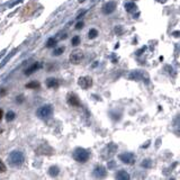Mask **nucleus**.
Returning a JSON list of instances; mask_svg holds the SVG:
<instances>
[{
    "label": "nucleus",
    "mask_w": 180,
    "mask_h": 180,
    "mask_svg": "<svg viewBox=\"0 0 180 180\" xmlns=\"http://www.w3.org/2000/svg\"><path fill=\"white\" fill-rule=\"evenodd\" d=\"M8 162L12 167H20L25 162V157L20 151H12L8 157Z\"/></svg>",
    "instance_id": "nucleus-1"
},
{
    "label": "nucleus",
    "mask_w": 180,
    "mask_h": 180,
    "mask_svg": "<svg viewBox=\"0 0 180 180\" xmlns=\"http://www.w3.org/2000/svg\"><path fill=\"white\" fill-rule=\"evenodd\" d=\"M72 157L75 161H78L80 163H84L88 161L89 159V152L87 150H84L82 147H77L72 153Z\"/></svg>",
    "instance_id": "nucleus-2"
},
{
    "label": "nucleus",
    "mask_w": 180,
    "mask_h": 180,
    "mask_svg": "<svg viewBox=\"0 0 180 180\" xmlns=\"http://www.w3.org/2000/svg\"><path fill=\"white\" fill-rule=\"evenodd\" d=\"M36 115L42 119H47L53 115V107L51 105H44V106L39 107L38 110L36 112Z\"/></svg>",
    "instance_id": "nucleus-3"
},
{
    "label": "nucleus",
    "mask_w": 180,
    "mask_h": 180,
    "mask_svg": "<svg viewBox=\"0 0 180 180\" xmlns=\"http://www.w3.org/2000/svg\"><path fill=\"white\" fill-rule=\"evenodd\" d=\"M83 53L81 52L80 50H74L73 52H71L70 54V62L72 64H80L82 60H83Z\"/></svg>",
    "instance_id": "nucleus-4"
},
{
    "label": "nucleus",
    "mask_w": 180,
    "mask_h": 180,
    "mask_svg": "<svg viewBox=\"0 0 180 180\" xmlns=\"http://www.w3.org/2000/svg\"><path fill=\"white\" fill-rule=\"evenodd\" d=\"M78 83L82 89H89L92 86V79L89 77H80L78 80Z\"/></svg>",
    "instance_id": "nucleus-5"
},
{
    "label": "nucleus",
    "mask_w": 180,
    "mask_h": 180,
    "mask_svg": "<svg viewBox=\"0 0 180 180\" xmlns=\"http://www.w3.org/2000/svg\"><path fill=\"white\" fill-rule=\"evenodd\" d=\"M119 159H120L124 163H126V164H133L134 161H135L134 154H133V153H131V152L122 153V154L119 155Z\"/></svg>",
    "instance_id": "nucleus-6"
},
{
    "label": "nucleus",
    "mask_w": 180,
    "mask_h": 180,
    "mask_svg": "<svg viewBox=\"0 0 180 180\" xmlns=\"http://www.w3.org/2000/svg\"><path fill=\"white\" fill-rule=\"evenodd\" d=\"M107 171L105 167H102V165H97L94 170V174H95L97 178H104L105 176H106Z\"/></svg>",
    "instance_id": "nucleus-7"
},
{
    "label": "nucleus",
    "mask_w": 180,
    "mask_h": 180,
    "mask_svg": "<svg viewBox=\"0 0 180 180\" xmlns=\"http://www.w3.org/2000/svg\"><path fill=\"white\" fill-rule=\"evenodd\" d=\"M68 102L73 107L80 106V99H79V97L77 95H73V94L68 96Z\"/></svg>",
    "instance_id": "nucleus-8"
},
{
    "label": "nucleus",
    "mask_w": 180,
    "mask_h": 180,
    "mask_svg": "<svg viewBox=\"0 0 180 180\" xmlns=\"http://www.w3.org/2000/svg\"><path fill=\"white\" fill-rule=\"evenodd\" d=\"M115 9H116V4H115L114 1H109V2H107L106 5L104 6V8H102L104 14H112Z\"/></svg>",
    "instance_id": "nucleus-9"
},
{
    "label": "nucleus",
    "mask_w": 180,
    "mask_h": 180,
    "mask_svg": "<svg viewBox=\"0 0 180 180\" xmlns=\"http://www.w3.org/2000/svg\"><path fill=\"white\" fill-rule=\"evenodd\" d=\"M41 68H42V63H39V62H36V63H34V64H32L30 67L28 68L27 70L25 71V73H26V75H29V74H32V73L35 72L36 70L41 69Z\"/></svg>",
    "instance_id": "nucleus-10"
},
{
    "label": "nucleus",
    "mask_w": 180,
    "mask_h": 180,
    "mask_svg": "<svg viewBox=\"0 0 180 180\" xmlns=\"http://www.w3.org/2000/svg\"><path fill=\"white\" fill-rule=\"evenodd\" d=\"M46 86L49 88H56L59 87V80L55 78H49L46 80Z\"/></svg>",
    "instance_id": "nucleus-11"
},
{
    "label": "nucleus",
    "mask_w": 180,
    "mask_h": 180,
    "mask_svg": "<svg viewBox=\"0 0 180 180\" xmlns=\"http://www.w3.org/2000/svg\"><path fill=\"white\" fill-rule=\"evenodd\" d=\"M116 179H120V180H127L129 179V174L125 171V170H120L116 173Z\"/></svg>",
    "instance_id": "nucleus-12"
},
{
    "label": "nucleus",
    "mask_w": 180,
    "mask_h": 180,
    "mask_svg": "<svg viewBox=\"0 0 180 180\" xmlns=\"http://www.w3.org/2000/svg\"><path fill=\"white\" fill-rule=\"evenodd\" d=\"M125 9L128 12H134V11L137 10V7L134 2H127V4H125Z\"/></svg>",
    "instance_id": "nucleus-13"
},
{
    "label": "nucleus",
    "mask_w": 180,
    "mask_h": 180,
    "mask_svg": "<svg viewBox=\"0 0 180 180\" xmlns=\"http://www.w3.org/2000/svg\"><path fill=\"white\" fill-rule=\"evenodd\" d=\"M57 43V41L55 38H53V37H51V38L47 39V42H46V46L47 47H54Z\"/></svg>",
    "instance_id": "nucleus-14"
},
{
    "label": "nucleus",
    "mask_w": 180,
    "mask_h": 180,
    "mask_svg": "<svg viewBox=\"0 0 180 180\" xmlns=\"http://www.w3.org/2000/svg\"><path fill=\"white\" fill-rule=\"evenodd\" d=\"M15 117H16V114L14 112H8L7 114H6V119L8 120V122H10V120H14L15 119Z\"/></svg>",
    "instance_id": "nucleus-15"
},
{
    "label": "nucleus",
    "mask_w": 180,
    "mask_h": 180,
    "mask_svg": "<svg viewBox=\"0 0 180 180\" xmlns=\"http://www.w3.org/2000/svg\"><path fill=\"white\" fill-rule=\"evenodd\" d=\"M49 172L52 177H54V176H57L59 174V168L57 167H51L50 170H49Z\"/></svg>",
    "instance_id": "nucleus-16"
},
{
    "label": "nucleus",
    "mask_w": 180,
    "mask_h": 180,
    "mask_svg": "<svg viewBox=\"0 0 180 180\" xmlns=\"http://www.w3.org/2000/svg\"><path fill=\"white\" fill-rule=\"evenodd\" d=\"M97 36H98V30L95 28H91L89 30V38H95Z\"/></svg>",
    "instance_id": "nucleus-17"
},
{
    "label": "nucleus",
    "mask_w": 180,
    "mask_h": 180,
    "mask_svg": "<svg viewBox=\"0 0 180 180\" xmlns=\"http://www.w3.org/2000/svg\"><path fill=\"white\" fill-rule=\"evenodd\" d=\"M63 51H64V49H63V47H56L55 50L53 51V55H55V56L61 55L62 53H63Z\"/></svg>",
    "instance_id": "nucleus-18"
},
{
    "label": "nucleus",
    "mask_w": 180,
    "mask_h": 180,
    "mask_svg": "<svg viewBox=\"0 0 180 180\" xmlns=\"http://www.w3.org/2000/svg\"><path fill=\"white\" fill-rule=\"evenodd\" d=\"M26 87H27V88H38L39 84H38V82H36V81H33V82H30V83L26 84Z\"/></svg>",
    "instance_id": "nucleus-19"
},
{
    "label": "nucleus",
    "mask_w": 180,
    "mask_h": 180,
    "mask_svg": "<svg viewBox=\"0 0 180 180\" xmlns=\"http://www.w3.org/2000/svg\"><path fill=\"white\" fill-rule=\"evenodd\" d=\"M6 170H7V167H6V164L1 160H0V173H4L6 172Z\"/></svg>",
    "instance_id": "nucleus-20"
},
{
    "label": "nucleus",
    "mask_w": 180,
    "mask_h": 180,
    "mask_svg": "<svg viewBox=\"0 0 180 180\" xmlns=\"http://www.w3.org/2000/svg\"><path fill=\"white\" fill-rule=\"evenodd\" d=\"M71 43H72L73 46H77V45L80 43V37H79V36H75V37H73L72 41H71Z\"/></svg>",
    "instance_id": "nucleus-21"
},
{
    "label": "nucleus",
    "mask_w": 180,
    "mask_h": 180,
    "mask_svg": "<svg viewBox=\"0 0 180 180\" xmlns=\"http://www.w3.org/2000/svg\"><path fill=\"white\" fill-rule=\"evenodd\" d=\"M82 26H83V22H78V24L75 25V28H77V29H80V28L82 27Z\"/></svg>",
    "instance_id": "nucleus-22"
},
{
    "label": "nucleus",
    "mask_w": 180,
    "mask_h": 180,
    "mask_svg": "<svg viewBox=\"0 0 180 180\" xmlns=\"http://www.w3.org/2000/svg\"><path fill=\"white\" fill-rule=\"evenodd\" d=\"M2 115H4V112H2V109H0V120L2 118Z\"/></svg>",
    "instance_id": "nucleus-23"
},
{
    "label": "nucleus",
    "mask_w": 180,
    "mask_h": 180,
    "mask_svg": "<svg viewBox=\"0 0 180 180\" xmlns=\"http://www.w3.org/2000/svg\"><path fill=\"white\" fill-rule=\"evenodd\" d=\"M158 1H160V2H163V1H164V0H158Z\"/></svg>",
    "instance_id": "nucleus-24"
}]
</instances>
